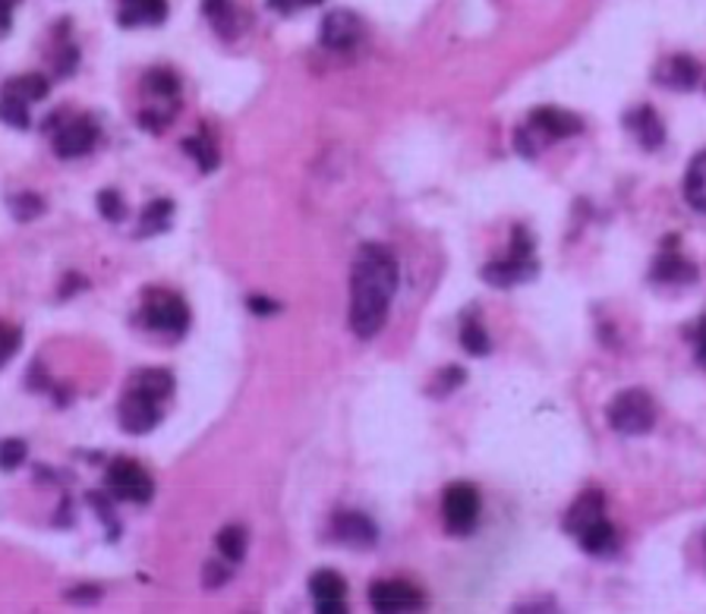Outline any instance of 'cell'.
Here are the masks:
<instances>
[{"label":"cell","mask_w":706,"mask_h":614,"mask_svg":"<svg viewBox=\"0 0 706 614\" xmlns=\"http://www.w3.org/2000/svg\"><path fill=\"white\" fill-rule=\"evenodd\" d=\"M401 268L388 246L366 243L356 249L351 266V312L347 322L360 341H373L388 322V309L395 303Z\"/></svg>","instance_id":"obj_1"},{"label":"cell","mask_w":706,"mask_h":614,"mask_svg":"<svg viewBox=\"0 0 706 614\" xmlns=\"http://www.w3.org/2000/svg\"><path fill=\"white\" fill-rule=\"evenodd\" d=\"M174 375L167 368H143L136 372L124 385L117 416H121V429L129 435H148L152 429L162 426L165 419L167 400L174 397Z\"/></svg>","instance_id":"obj_2"},{"label":"cell","mask_w":706,"mask_h":614,"mask_svg":"<svg viewBox=\"0 0 706 614\" xmlns=\"http://www.w3.org/2000/svg\"><path fill=\"white\" fill-rule=\"evenodd\" d=\"M583 133V121L578 114L564 111V107H552V104H542V107H533L527 123L515 133V145L523 158H533L540 148V143H556V139H571Z\"/></svg>","instance_id":"obj_3"},{"label":"cell","mask_w":706,"mask_h":614,"mask_svg":"<svg viewBox=\"0 0 706 614\" xmlns=\"http://www.w3.org/2000/svg\"><path fill=\"white\" fill-rule=\"evenodd\" d=\"M143 102L139 126L148 133H165L180 111V80L165 66L148 70L143 80Z\"/></svg>","instance_id":"obj_4"},{"label":"cell","mask_w":706,"mask_h":614,"mask_svg":"<svg viewBox=\"0 0 706 614\" xmlns=\"http://www.w3.org/2000/svg\"><path fill=\"white\" fill-rule=\"evenodd\" d=\"M537 256H533V233L523 225H518L511 230V256L505 259H496L489 266L482 268V281L499 290H508V287H518L530 278H537Z\"/></svg>","instance_id":"obj_5"},{"label":"cell","mask_w":706,"mask_h":614,"mask_svg":"<svg viewBox=\"0 0 706 614\" xmlns=\"http://www.w3.org/2000/svg\"><path fill=\"white\" fill-rule=\"evenodd\" d=\"M139 325H146L148 331L155 334H167V337H184L189 331V306L187 300L180 293H170V290H146L143 296V306H139Z\"/></svg>","instance_id":"obj_6"},{"label":"cell","mask_w":706,"mask_h":614,"mask_svg":"<svg viewBox=\"0 0 706 614\" xmlns=\"http://www.w3.org/2000/svg\"><path fill=\"white\" fill-rule=\"evenodd\" d=\"M656 400L653 394L644 388H627L622 394H615V400L609 404V426L619 431V435H646L656 426Z\"/></svg>","instance_id":"obj_7"},{"label":"cell","mask_w":706,"mask_h":614,"mask_svg":"<svg viewBox=\"0 0 706 614\" xmlns=\"http://www.w3.org/2000/svg\"><path fill=\"white\" fill-rule=\"evenodd\" d=\"M104 489L114 501H133V504H148L155 495V482L139 460L129 457H114L104 470Z\"/></svg>","instance_id":"obj_8"},{"label":"cell","mask_w":706,"mask_h":614,"mask_svg":"<svg viewBox=\"0 0 706 614\" xmlns=\"http://www.w3.org/2000/svg\"><path fill=\"white\" fill-rule=\"evenodd\" d=\"M479 491L474 482H451L442 495V517L451 535H470L479 523Z\"/></svg>","instance_id":"obj_9"},{"label":"cell","mask_w":706,"mask_h":614,"mask_svg":"<svg viewBox=\"0 0 706 614\" xmlns=\"http://www.w3.org/2000/svg\"><path fill=\"white\" fill-rule=\"evenodd\" d=\"M51 129H54V155L58 158H83L89 155L98 139H102V129H98V123L92 121V117H85V114H76V117H70V121H61V117H51Z\"/></svg>","instance_id":"obj_10"},{"label":"cell","mask_w":706,"mask_h":614,"mask_svg":"<svg viewBox=\"0 0 706 614\" xmlns=\"http://www.w3.org/2000/svg\"><path fill=\"white\" fill-rule=\"evenodd\" d=\"M322 44L329 51H353L366 39V25L353 13V10H332L322 20V32H319Z\"/></svg>","instance_id":"obj_11"},{"label":"cell","mask_w":706,"mask_h":614,"mask_svg":"<svg viewBox=\"0 0 706 614\" xmlns=\"http://www.w3.org/2000/svg\"><path fill=\"white\" fill-rule=\"evenodd\" d=\"M423 602V593L407 580H375L370 586V605L375 612H416Z\"/></svg>","instance_id":"obj_12"},{"label":"cell","mask_w":706,"mask_h":614,"mask_svg":"<svg viewBox=\"0 0 706 614\" xmlns=\"http://www.w3.org/2000/svg\"><path fill=\"white\" fill-rule=\"evenodd\" d=\"M332 539L347 549H373L378 542V530L366 513L338 511L332 517Z\"/></svg>","instance_id":"obj_13"},{"label":"cell","mask_w":706,"mask_h":614,"mask_svg":"<svg viewBox=\"0 0 706 614\" xmlns=\"http://www.w3.org/2000/svg\"><path fill=\"white\" fill-rule=\"evenodd\" d=\"M312 605L319 614L347 612V583L338 571H315L310 576Z\"/></svg>","instance_id":"obj_14"},{"label":"cell","mask_w":706,"mask_h":614,"mask_svg":"<svg viewBox=\"0 0 706 614\" xmlns=\"http://www.w3.org/2000/svg\"><path fill=\"white\" fill-rule=\"evenodd\" d=\"M624 129L641 143V148L646 152H656V148H663L665 143V126H663V117L656 114V107H650V104H637L634 111H627L624 114Z\"/></svg>","instance_id":"obj_15"},{"label":"cell","mask_w":706,"mask_h":614,"mask_svg":"<svg viewBox=\"0 0 706 614\" xmlns=\"http://www.w3.org/2000/svg\"><path fill=\"white\" fill-rule=\"evenodd\" d=\"M653 80L660 82V85H665V89L685 92V89H694L697 80H700V63L694 61L691 54H672V58H665V61L656 66Z\"/></svg>","instance_id":"obj_16"},{"label":"cell","mask_w":706,"mask_h":614,"mask_svg":"<svg viewBox=\"0 0 706 614\" xmlns=\"http://www.w3.org/2000/svg\"><path fill=\"white\" fill-rule=\"evenodd\" d=\"M650 278L656 284H694L697 281V268L682 252H675V246H665L660 259L653 262Z\"/></svg>","instance_id":"obj_17"},{"label":"cell","mask_w":706,"mask_h":614,"mask_svg":"<svg viewBox=\"0 0 706 614\" xmlns=\"http://www.w3.org/2000/svg\"><path fill=\"white\" fill-rule=\"evenodd\" d=\"M167 20V0H121L117 22L124 29H143V25H162Z\"/></svg>","instance_id":"obj_18"},{"label":"cell","mask_w":706,"mask_h":614,"mask_svg":"<svg viewBox=\"0 0 706 614\" xmlns=\"http://www.w3.org/2000/svg\"><path fill=\"white\" fill-rule=\"evenodd\" d=\"M605 517V501L600 491H583L581 498L571 504V511L564 513V530L571 532L574 539L581 535L583 530H590L596 520Z\"/></svg>","instance_id":"obj_19"},{"label":"cell","mask_w":706,"mask_h":614,"mask_svg":"<svg viewBox=\"0 0 706 614\" xmlns=\"http://www.w3.org/2000/svg\"><path fill=\"white\" fill-rule=\"evenodd\" d=\"M203 17L221 39H237L240 35V13L233 0H203Z\"/></svg>","instance_id":"obj_20"},{"label":"cell","mask_w":706,"mask_h":614,"mask_svg":"<svg viewBox=\"0 0 706 614\" xmlns=\"http://www.w3.org/2000/svg\"><path fill=\"white\" fill-rule=\"evenodd\" d=\"M685 199L694 211L706 215V148L697 152L691 164H687L685 174Z\"/></svg>","instance_id":"obj_21"},{"label":"cell","mask_w":706,"mask_h":614,"mask_svg":"<svg viewBox=\"0 0 706 614\" xmlns=\"http://www.w3.org/2000/svg\"><path fill=\"white\" fill-rule=\"evenodd\" d=\"M578 542H581V549L586 554H612L615 545H619V535H615V527L609 523V517H603L590 530H583L578 535Z\"/></svg>","instance_id":"obj_22"},{"label":"cell","mask_w":706,"mask_h":614,"mask_svg":"<svg viewBox=\"0 0 706 614\" xmlns=\"http://www.w3.org/2000/svg\"><path fill=\"white\" fill-rule=\"evenodd\" d=\"M170 218H174V202L170 199H155L143 208L139 215V237H155V233H165L170 227Z\"/></svg>","instance_id":"obj_23"},{"label":"cell","mask_w":706,"mask_h":614,"mask_svg":"<svg viewBox=\"0 0 706 614\" xmlns=\"http://www.w3.org/2000/svg\"><path fill=\"white\" fill-rule=\"evenodd\" d=\"M3 92L7 95H17L22 102H44L48 92H51V82L44 80L42 73H29V76H13V80L3 82Z\"/></svg>","instance_id":"obj_24"},{"label":"cell","mask_w":706,"mask_h":614,"mask_svg":"<svg viewBox=\"0 0 706 614\" xmlns=\"http://www.w3.org/2000/svg\"><path fill=\"white\" fill-rule=\"evenodd\" d=\"M215 545H218V552H221V558H225V561L237 564V561H243V558H247L250 535H247V530H243L240 523H228L225 530L218 532Z\"/></svg>","instance_id":"obj_25"},{"label":"cell","mask_w":706,"mask_h":614,"mask_svg":"<svg viewBox=\"0 0 706 614\" xmlns=\"http://www.w3.org/2000/svg\"><path fill=\"white\" fill-rule=\"evenodd\" d=\"M184 152L196 162V167L203 174H215V167L221 164V155H218V148L211 145L208 136H189V139H184Z\"/></svg>","instance_id":"obj_26"},{"label":"cell","mask_w":706,"mask_h":614,"mask_svg":"<svg viewBox=\"0 0 706 614\" xmlns=\"http://www.w3.org/2000/svg\"><path fill=\"white\" fill-rule=\"evenodd\" d=\"M460 344L470 356H486L492 350L489 347V334H486V327H482L479 319H464L460 322Z\"/></svg>","instance_id":"obj_27"},{"label":"cell","mask_w":706,"mask_h":614,"mask_svg":"<svg viewBox=\"0 0 706 614\" xmlns=\"http://www.w3.org/2000/svg\"><path fill=\"white\" fill-rule=\"evenodd\" d=\"M10 215L17 218V221H35V218H42L44 215V199L42 196H35V192H17V196H10Z\"/></svg>","instance_id":"obj_28"},{"label":"cell","mask_w":706,"mask_h":614,"mask_svg":"<svg viewBox=\"0 0 706 614\" xmlns=\"http://www.w3.org/2000/svg\"><path fill=\"white\" fill-rule=\"evenodd\" d=\"M464 382H467V372H464L460 366L442 368V372L436 375V382L429 385V394H433V397H448V394L460 388Z\"/></svg>","instance_id":"obj_29"},{"label":"cell","mask_w":706,"mask_h":614,"mask_svg":"<svg viewBox=\"0 0 706 614\" xmlns=\"http://www.w3.org/2000/svg\"><path fill=\"white\" fill-rule=\"evenodd\" d=\"M3 121L10 123L13 129H29V126H32L29 102H22L17 95H7V92H3Z\"/></svg>","instance_id":"obj_30"},{"label":"cell","mask_w":706,"mask_h":614,"mask_svg":"<svg viewBox=\"0 0 706 614\" xmlns=\"http://www.w3.org/2000/svg\"><path fill=\"white\" fill-rule=\"evenodd\" d=\"M98 211L104 215V221H124L126 218V205L121 199V192H114V189H102L98 192Z\"/></svg>","instance_id":"obj_31"},{"label":"cell","mask_w":706,"mask_h":614,"mask_svg":"<svg viewBox=\"0 0 706 614\" xmlns=\"http://www.w3.org/2000/svg\"><path fill=\"white\" fill-rule=\"evenodd\" d=\"M25 454H29V448H25V441H22V438H7V441H3V470L7 472L20 470L22 460H25Z\"/></svg>","instance_id":"obj_32"},{"label":"cell","mask_w":706,"mask_h":614,"mask_svg":"<svg viewBox=\"0 0 706 614\" xmlns=\"http://www.w3.org/2000/svg\"><path fill=\"white\" fill-rule=\"evenodd\" d=\"M22 344V331L20 327H3V347H0V363H10L17 356V350Z\"/></svg>","instance_id":"obj_33"},{"label":"cell","mask_w":706,"mask_h":614,"mask_svg":"<svg viewBox=\"0 0 706 614\" xmlns=\"http://www.w3.org/2000/svg\"><path fill=\"white\" fill-rule=\"evenodd\" d=\"M315 3H322V0H269V7L274 13H281V17H291L297 10H303V7H315Z\"/></svg>","instance_id":"obj_34"},{"label":"cell","mask_w":706,"mask_h":614,"mask_svg":"<svg viewBox=\"0 0 706 614\" xmlns=\"http://www.w3.org/2000/svg\"><path fill=\"white\" fill-rule=\"evenodd\" d=\"M203 580H206V586H221V583H228V580H230V568H221V564L208 561L206 573H203Z\"/></svg>","instance_id":"obj_35"},{"label":"cell","mask_w":706,"mask_h":614,"mask_svg":"<svg viewBox=\"0 0 706 614\" xmlns=\"http://www.w3.org/2000/svg\"><path fill=\"white\" fill-rule=\"evenodd\" d=\"M247 306H250V312H256V315H271V312H281V306H278L274 300H269V296H250V300H247Z\"/></svg>","instance_id":"obj_36"},{"label":"cell","mask_w":706,"mask_h":614,"mask_svg":"<svg viewBox=\"0 0 706 614\" xmlns=\"http://www.w3.org/2000/svg\"><path fill=\"white\" fill-rule=\"evenodd\" d=\"M694 347H697V360L706 366V315L700 319V325L694 327Z\"/></svg>","instance_id":"obj_37"}]
</instances>
